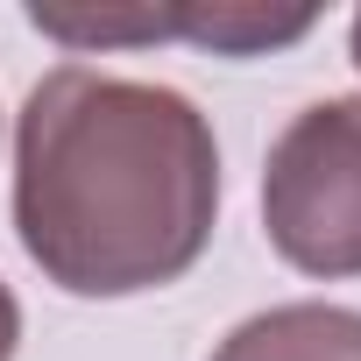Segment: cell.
Returning a JSON list of instances; mask_svg holds the SVG:
<instances>
[{"instance_id":"cell-5","label":"cell","mask_w":361,"mask_h":361,"mask_svg":"<svg viewBox=\"0 0 361 361\" xmlns=\"http://www.w3.org/2000/svg\"><path fill=\"white\" fill-rule=\"evenodd\" d=\"M15 347H22V305H15L8 283H0V361H15Z\"/></svg>"},{"instance_id":"cell-2","label":"cell","mask_w":361,"mask_h":361,"mask_svg":"<svg viewBox=\"0 0 361 361\" xmlns=\"http://www.w3.org/2000/svg\"><path fill=\"white\" fill-rule=\"evenodd\" d=\"M262 234L319 283L361 276V99H312L262 156Z\"/></svg>"},{"instance_id":"cell-3","label":"cell","mask_w":361,"mask_h":361,"mask_svg":"<svg viewBox=\"0 0 361 361\" xmlns=\"http://www.w3.org/2000/svg\"><path fill=\"white\" fill-rule=\"evenodd\" d=\"M213 361H361V312L326 305V298L269 305V312L241 319L213 347Z\"/></svg>"},{"instance_id":"cell-1","label":"cell","mask_w":361,"mask_h":361,"mask_svg":"<svg viewBox=\"0 0 361 361\" xmlns=\"http://www.w3.org/2000/svg\"><path fill=\"white\" fill-rule=\"evenodd\" d=\"M220 227V142L177 92L57 64L15 114V241L71 298L177 283Z\"/></svg>"},{"instance_id":"cell-6","label":"cell","mask_w":361,"mask_h":361,"mask_svg":"<svg viewBox=\"0 0 361 361\" xmlns=\"http://www.w3.org/2000/svg\"><path fill=\"white\" fill-rule=\"evenodd\" d=\"M347 57H354V71H361V8H354V29H347Z\"/></svg>"},{"instance_id":"cell-4","label":"cell","mask_w":361,"mask_h":361,"mask_svg":"<svg viewBox=\"0 0 361 361\" xmlns=\"http://www.w3.org/2000/svg\"><path fill=\"white\" fill-rule=\"evenodd\" d=\"M319 29L312 8L298 15H269V8H241V0H227V8H177V36L213 50V57H262V50H283V43H305Z\"/></svg>"}]
</instances>
